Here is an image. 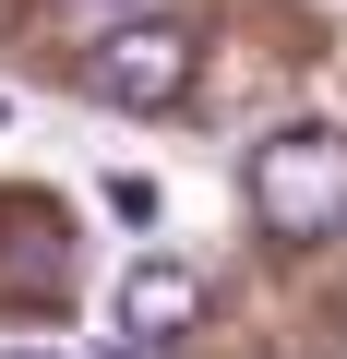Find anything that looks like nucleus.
<instances>
[{
	"label": "nucleus",
	"instance_id": "nucleus-1",
	"mask_svg": "<svg viewBox=\"0 0 347 359\" xmlns=\"http://www.w3.org/2000/svg\"><path fill=\"white\" fill-rule=\"evenodd\" d=\"M252 216H264V240H335L347 228V132L335 120L252 144Z\"/></svg>",
	"mask_w": 347,
	"mask_h": 359
},
{
	"label": "nucleus",
	"instance_id": "nucleus-2",
	"mask_svg": "<svg viewBox=\"0 0 347 359\" xmlns=\"http://www.w3.org/2000/svg\"><path fill=\"white\" fill-rule=\"evenodd\" d=\"M96 96L108 108H132V120H156V108H180L192 96V72H204V36L192 25H168V13H132V25H108L96 36Z\"/></svg>",
	"mask_w": 347,
	"mask_h": 359
},
{
	"label": "nucleus",
	"instance_id": "nucleus-3",
	"mask_svg": "<svg viewBox=\"0 0 347 359\" xmlns=\"http://www.w3.org/2000/svg\"><path fill=\"white\" fill-rule=\"evenodd\" d=\"M180 323H204V276L192 264H168V252H144L132 276H120V335H180Z\"/></svg>",
	"mask_w": 347,
	"mask_h": 359
},
{
	"label": "nucleus",
	"instance_id": "nucleus-4",
	"mask_svg": "<svg viewBox=\"0 0 347 359\" xmlns=\"http://www.w3.org/2000/svg\"><path fill=\"white\" fill-rule=\"evenodd\" d=\"M84 13H120V25H132V0H84Z\"/></svg>",
	"mask_w": 347,
	"mask_h": 359
},
{
	"label": "nucleus",
	"instance_id": "nucleus-5",
	"mask_svg": "<svg viewBox=\"0 0 347 359\" xmlns=\"http://www.w3.org/2000/svg\"><path fill=\"white\" fill-rule=\"evenodd\" d=\"M0 359H48V347H0Z\"/></svg>",
	"mask_w": 347,
	"mask_h": 359
}]
</instances>
